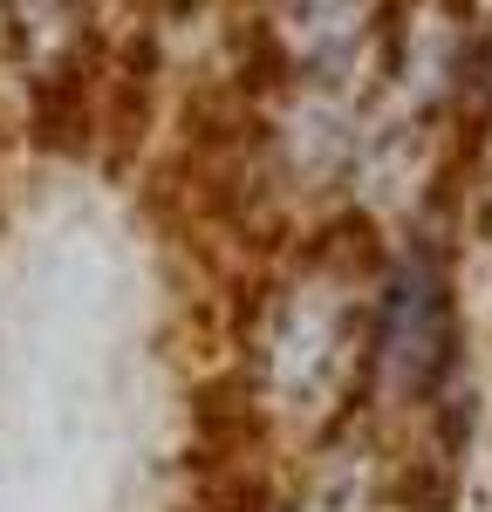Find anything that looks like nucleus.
Here are the masks:
<instances>
[{
    "label": "nucleus",
    "mask_w": 492,
    "mask_h": 512,
    "mask_svg": "<svg viewBox=\"0 0 492 512\" xmlns=\"http://www.w3.org/2000/svg\"><path fill=\"white\" fill-rule=\"evenodd\" d=\"M246 410L281 437H322L369 383V274L349 253H308L267 280L240 335Z\"/></svg>",
    "instance_id": "f257e3e1"
},
{
    "label": "nucleus",
    "mask_w": 492,
    "mask_h": 512,
    "mask_svg": "<svg viewBox=\"0 0 492 512\" xmlns=\"http://www.w3.org/2000/svg\"><path fill=\"white\" fill-rule=\"evenodd\" d=\"M451 369V280L445 260L410 233L369 274V383L390 410H424Z\"/></svg>",
    "instance_id": "f03ea898"
},
{
    "label": "nucleus",
    "mask_w": 492,
    "mask_h": 512,
    "mask_svg": "<svg viewBox=\"0 0 492 512\" xmlns=\"http://www.w3.org/2000/svg\"><path fill=\"white\" fill-rule=\"evenodd\" d=\"M390 0H260V41L274 82H322L356 89L383 55Z\"/></svg>",
    "instance_id": "7ed1b4c3"
},
{
    "label": "nucleus",
    "mask_w": 492,
    "mask_h": 512,
    "mask_svg": "<svg viewBox=\"0 0 492 512\" xmlns=\"http://www.w3.org/2000/svg\"><path fill=\"white\" fill-rule=\"evenodd\" d=\"M0 41L28 103H69L96 69L103 14L96 0H0Z\"/></svg>",
    "instance_id": "20e7f679"
},
{
    "label": "nucleus",
    "mask_w": 492,
    "mask_h": 512,
    "mask_svg": "<svg viewBox=\"0 0 492 512\" xmlns=\"http://www.w3.org/2000/svg\"><path fill=\"white\" fill-rule=\"evenodd\" d=\"M7 89H21V82H14V62H7V41H0V96Z\"/></svg>",
    "instance_id": "39448f33"
}]
</instances>
